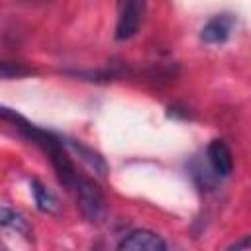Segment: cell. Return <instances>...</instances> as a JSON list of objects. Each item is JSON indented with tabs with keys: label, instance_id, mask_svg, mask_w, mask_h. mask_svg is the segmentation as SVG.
<instances>
[{
	"label": "cell",
	"instance_id": "1",
	"mask_svg": "<svg viewBox=\"0 0 251 251\" xmlns=\"http://www.w3.org/2000/svg\"><path fill=\"white\" fill-rule=\"evenodd\" d=\"M2 120L10 122L14 126V129L24 137L27 139L29 143L37 145L41 151H45L51 159V165L61 180V184H65L67 188H73L78 175L75 173V167L65 151V143H63V137L43 129V127H37L35 124H29L25 118H22L20 114L12 112L10 108H2Z\"/></svg>",
	"mask_w": 251,
	"mask_h": 251
},
{
	"label": "cell",
	"instance_id": "2",
	"mask_svg": "<svg viewBox=\"0 0 251 251\" xmlns=\"http://www.w3.org/2000/svg\"><path fill=\"white\" fill-rule=\"evenodd\" d=\"M73 190L76 194V206H78L82 218L90 224H102L106 220L108 206H106V198H104L100 186L86 176H78Z\"/></svg>",
	"mask_w": 251,
	"mask_h": 251
},
{
	"label": "cell",
	"instance_id": "3",
	"mask_svg": "<svg viewBox=\"0 0 251 251\" xmlns=\"http://www.w3.org/2000/svg\"><path fill=\"white\" fill-rule=\"evenodd\" d=\"M143 18V0H118V22L114 37L118 41L131 39Z\"/></svg>",
	"mask_w": 251,
	"mask_h": 251
},
{
	"label": "cell",
	"instance_id": "4",
	"mask_svg": "<svg viewBox=\"0 0 251 251\" xmlns=\"http://www.w3.org/2000/svg\"><path fill=\"white\" fill-rule=\"evenodd\" d=\"M167 241L151 229H133L118 243L120 251H165Z\"/></svg>",
	"mask_w": 251,
	"mask_h": 251
},
{
	"label": "cell",
	"instance_id": "5",
	"mask_svg": "<svg viewBox=\"0 0 251 251\" xmlns=\"http://www.w3.org/2000/svg\"><path fill=\"white\" fill-rule=\"evenodd\" d=\"M206 161L218 178H226L233 171V157L224 139H212L206 147Z\"/></svg>",
	"mask_w": 251,
	"mask_h": 251
},
{
	"label": "cell",
	"instance_id": "6",
	"mask_svg": "<svg viewBox=\"0 0 251 251\" xmlns=\"http://www.w3.org/2000/svg\"><path fill=\"white\" fill-rule=\"evenodd\" d=\"M231 25H233V18L229 14H220L210 18L204 27L200 29V39L208 45H220L226 43L229 33H231Z\"/></svg>",
	"mask_w": 251,
	"mask_h": 251
},
{
	"label": "cell",
	"instance_id": "7",
	"mask_svg": "<svg viewBox=\"0 0 251 251\" xmlns=\"http://www.w3.org/2000/svg\"><path fill=\"white\" fill-rule=\"evenodd\" d=\"M63 143H65V147H69L73 153H76L78 159H80L96 176L104 178V176L108 175V163H106V159H104L98 151H94L92 147H88V145H84V143H80V141H76V139H63Z\"/></svg>",
	"mask_w": 251,
	"mask_h": 251
},
{
	"label": "cell",
	"instance_id": "8",
	"mask_svg": "<svg viewBox=\"0 0 251 251\" xmlns=\"http://www.w3.org/2000/svg\"><path fill=\"white\" fill-rule=\"evenodd\" d=\"M29 186H31V192H33L37 210H41V212H45V214H59L61 204H59L57 196H55L39 178H31V180H29Z\"/></svg>",
	"mask_w": 251,
	"mask_h": 251
},
{
	"label": "cell",
	"instance_id": "9",
	"mask_svg": "<svg viewBox=\"0 0 251 251\" xmlns=\"http://www.w3.org/2000/svg\"><path fill=\"white\" fill-rule=\"evenodd\" d=\"M0 224H2V227L12 229L18 235H24V237L31 239V226H29V222L25 220L24 214H20L18 210H12L8 204H4L0 208Z\"/></svg>",
	"mask_w": 251,
	"mask_h": 251
},
{
	"label": "cell",
	"instance_id": "10",
	"mask_svg": "<svg viewBox=\"0 0 251 251\" xmlns=\"http://www.w3.org/2000/svg\"><path fill=\"white\" fill-rule=\"evenodd\" d=\"M31 73H33V69L24 67L22 63H14V61H2L0 63V76L4 80L20 78V76H25V75H31Z\"/></svg>",
	"mask_w": 251,
	"mask_h": 251
},
{
	"label": "cell",
	"instance_id": "11",
	"mask_svg": "<svg viewBox=\"0 0 251 251\" xmlns=\"http://www.w3.org/2000/svg\"><path fill=\"white\" fill-rule=\"evenodd\" d=\"M227 249H251V235H245L243 239H239V241H233L231 245H227Z\"/></svg>",
	"mask_w": 251,
	"mask_h": 251
},
{
	"label": "cell",
	"instance_id": "12",
	"mask_svg": "<svg viewBox=\"0 0 251 251\" xmlns=\"http://www.w3.org/2000/svg\"><path fill=\"white\" fill-rule=\"evenodd\" d=\"M169 110H171V112H169L171 118H188V110H184V108H180V106H171Z\"/></svg>",
	"mask_w": 251,
	"mask_h": 251
},
{
	"label": "cell",
	"instance_id": "13",
	"mask_svg": "<svg viewBox=\"0 0 251 251\" xmlns=\"http://www.w3.org/2000/svg\"><path fill=\"white\" fill-rule=\"evenodd\" d=\"M29 2H47V0H29Z\"/></svg>",
	"mask_w": 251,
	"mask_h": 251
}]
</instances>
